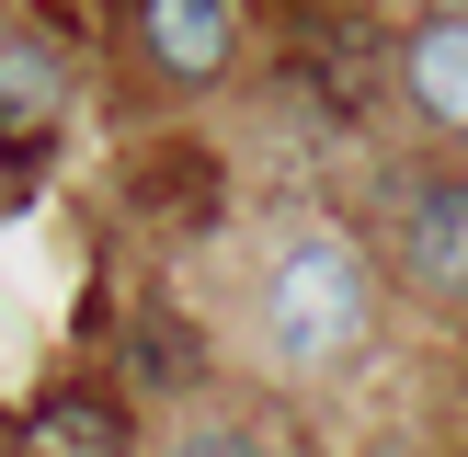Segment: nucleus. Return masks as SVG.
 Instances as JSON below:
<instances>
[{
	"instance_id": "obj_1",
	"label": "nucleus",
	"mask_w": 468,
	"mask_h": 457,
	"mask_svg": "<svg viewBox=\"0 0 468 457\" xmlns=\"http://www.w3.org/2000/svg\"><path fill=\"white\" fill-rule=\"evenodd\" d=\"M366 309H378V286H366V251L343 240V228H286L263 263V343L274 366H343L366 343Z\"/></svg>"
},
{
	"instance_id": "obj_2",
	"label": "nucleus",
	"mask_w": 468,
	"mask_h": 457,
	"mask_svg": "<svg viewBox=\"0 0 468 457\" xmlns=\"http://www.w3.org/2000/svg\"><path fill=\"white\" fill-rule=\"evenodd\" d=\"M400 263H411L423 297L468 309V183H423V195L400 206Z\"/></svg>"
},
{
	"instance_id": "obj_3",
	"label": "nucleus",
	"mask_w": 468,
	"mask_h": 457,
	"mask_svg": "<svg viewBox=\"0 0 468 457\" xmlns=\"http://www.w3.org/2000/svg\"><path fill=\"white\" fill-rule=\"evenodd\" d=\"M137 35H149L160 80L206 91V80L229 69V0H137Z\"/></svg>"
},
{
	"instance_id": "obj_4",
	"label": "nucleus",
	"mask_w": 468,
	"mask_h": 457,
	"mask_svg": "<svg viewBox=\"0 0 468 457\" xmlns=\"http://www.w3.org/2000/svg\"><path fill=\"white\" fill-rule=\"evenodd\" d=\"M69 114V58L35 35H0V149H35Z\"/></svg>"
},
{
	"instance_id": "obj_5",
	"label": "nucleus",
	"mask_w": 468,
	"mask_h": 457,
	"mask_svg": "<svg viewBox=\"0 0 468 457\" xmlns=\"http://www.w3.org/2000/svg\"><path fill=\"white\" fill-rule=\"evenodd\" d=\"M23 457H126V411L91 400V388H58V400L23 423Z\"/></svg>"
},
{
	"instance_id": "obj_6",
	"label": "nucleus",
	"mask_w": 468,
	"mask_h": 457,
	"mask_svg": "<svg viewBox=\"0 0 468 457\" xmlns=\"http://www.w3.org/2000/svg\"><path fill=\"white\" fill-rule=\"evenodd\" d=\"M400 80H411V103H423L434 126L468 137V23H423L411 58H400Z\"/></svg>"
},
{
	"instance_id": "obj_7",
	"label": "nucleus",
	"mask_w": 468,
	"mask_h": 457,
	"mask_svg": "<svg viewBox=\"0 0 468 457\" xmlns=\"http://www.w3.org/2000/svg\"><path fill=\"white\" fill-rule=\"evenodd\" d=\"M172 457H263V446L240 423H195V434H172Z\"/></svg>"
}]
</instances>
